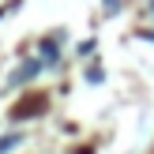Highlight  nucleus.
Wrapping results in <instances>:
<instances>
[{
  "mask_svg": "<svg viewBox=\"0 0 154 154\" xmlns=\"http://www.w3.org/2000/svg\"><path fill=\"white\" fill-rule=\"evenodd\" d=\"M42 68H45V64H42V57H38V60H26L19 72H11V87H23V83H30L38 72H42Z\"/></svg>",
  "mask_w": 154,
  "mask_h": 154,
  "instance_id": "1",
  "label": "nucleus"
},
{
  "mask_svg": "<svg viewBox=\"0 0 154 154\" xmlns=\"http://www.w3.org/2000/svg\"><path fill=\"white\" fill-rule=\"evenodd\" d=\"M38 109H45V102H42V98H34V102H23V105H19V109H15V113H11V117H15V120H19V117H26V113H38Z\"/></svg>",
  "mask_w": 154,
  "mask_h": 154,
  "instance_id": "3",
  "label": "nucleus"
},
{
  "mask_svg": "<svg viewBox=\"0 0 154 154\" xmlns=\"http://www.w3.org/2000/svg\"><path fill=\"white\" fill-rule=\"evenodd\" d=\"M19 135H4V139H0V154H8V150H11V147H19Z\"/></svg>",
  "mask_w": 154,
  "mask_h": 154,
  "instance_id": "4",
  "label": "nucleus"
},
{
  "mask_svg": "<svg viewBox=\"0 0 154 154\" xmlns=\"http://www.w3.org/2000/svg\"><path fill=\"white\" fill-rule=\"evenodd\" d=\"M120 11V0H105V15H117Z\"/></svg>",
  "mask_w": 154,
  "mask_h": 154,
  "instance_id": "5",
  "label": "nucleus"
},
{
  "mask_svg": "<svg viewBox=\"0 0 154 154\" xmlns=\"http://www.w3.org/2000/svg\"><path fill=\"white\" fill-rule=\"evenodd\" d=\"M57 60H60V49H57V42H53V38H49V42H42V64H45V68H53Z\"/></svg>",
  "mask_w": 154,
  "mask_h": 154,
  "instance_id": "2",
  "label": "nucleus"
},
{
  "mask_svg": "<svg viewBox=\"0 0 154 154\" xmlns=\"http://www.w3.org/2000/svg\"><path fill=\"white\" fill-rule=\"evenodd\" d=\"M147 8H150V15H154V0H147Z\"/></svg>",
  "mask_w": 154,
  "mask_h": 154,
  "instance_id": "6",
  "label": "nucleus"
}]
</instances>
